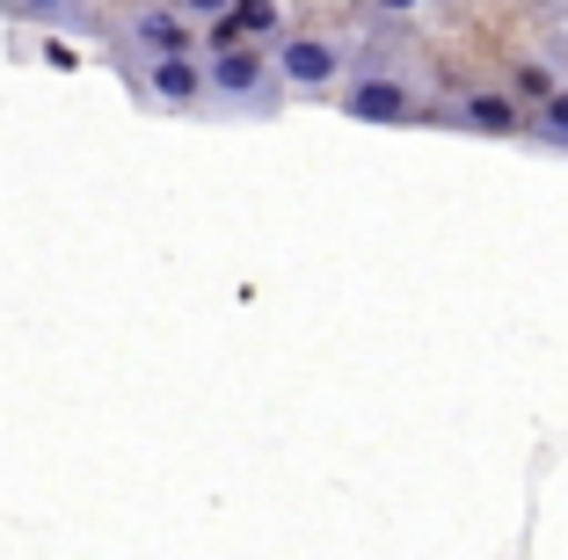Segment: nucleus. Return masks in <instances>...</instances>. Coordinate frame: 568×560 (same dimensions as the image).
Instances as JSON below:
<instances>
[{"label": "nucleus", "mask_w": 568, "mask_h": 560, "mask_svg": "<svg viewBox=\"0 0 568 560\" xmlns=\"http://www.w3.org/2000/svg\"><path fill=\"white\" fill-rule=\"evenodd\" d=\"M204 102L234 116H270L277 110V73H270V51L263 44H204Z\"/></svg>", "instance_id": "obj_1"}, {"label": "nucleus", "mask_w": 568, "mask_h": 560, "mask_svg": "<svg viewBox=\"0 0 568 560\" xmlns=\"http://www.w3.org/2000/svg\"><path fill=\"white\" fill-rule=\"evenodd\" d=\"M270 73H277L284 95H335V88L351 81V51L321 30H284L270 44Z\"/></svg>", "instance_id": "obj_2"}, {"label": "nucleus", "mask_w": 568, "mask_h": 560, "mask_svg": "<svg viewBox=\"0 0 568 560\" xmlns=\"http://www.w3.org/2000/svg\"><path fill=\"white\" fill-rule=\"evenodd\" d=\"M335 95H343V116H351V124H416V116H430V102L394 67H357Z\"/></svg>", "instance_id": "obj_3"}, {"label": "nucleus", "mask_w": 568, "mask_h": 560, "mask_svg": "<svg viewBox=\"0 0 568 560\" xmlns=\"http://www.w3.org/2000/svg\"><path fill=\"white\" fill-rule=\"evenodd\" d=\"M132 51H139V67H153V59H204V37L190 22V8H139Z\"/></svg>", "instance_id": "obj_4"}, {"label": "nucleus", "mask_w": 568, "mask_h": 560, "mask_svg": "<svg viewBox=\"0 0 568 560\" xmlns=\"http://www.w3.org/2000/svg\"><path fill=\"white\" fill-rule=\"evenodd\" d=\"M139 95L168 116H197L204 110V67L197 59H153V67H139Z\"/></svg>", "instance_id": "obj_5"}, {"label": "nucleus", "mask_w": 568, "mask_h": 560, "mask_svg": "<svg viewBox=\"0 0 568 560\" xmlns=\"http://www.w3.org/2000/svg\"><path fill=\"white\" fill-rule=\"evenodd\" d=\"M452 124H459V132H481V139H518L525 110H518V95H503V88H474V95H459Z\"/></svg>", "instance_id": "obj_6"}, {"label": "nucleus", "mask_w": 568, "mask_h": 560, "mask_svg": "<svg viewBox=\"0 0 568 560\" xmlns=\"http://www.w3.org/2000/svg\"><path fill=\"white\" fill-rule=\"evenodd\" d=\"M525 132H532V139H547V146H561V153H568V88H554V95L539 102L532 116H525Z\"/></svg>", "instance_id": "obj_7"}, {"label": "nucleus", "mask_w": 568, "mask_h": 560, "mask_svg": "<svg viewBox=\"0 0 568 560\" xmlns=\"http://www.w3.org/2000/svg\"><path fill=\"white\" fill-rule=\"evenodd\" d=\"M518 88L532 95V110H539V102L554 95V73H547V67H518Z\"/></svg>", "instance_id": "obj_8"}]
</instances>
